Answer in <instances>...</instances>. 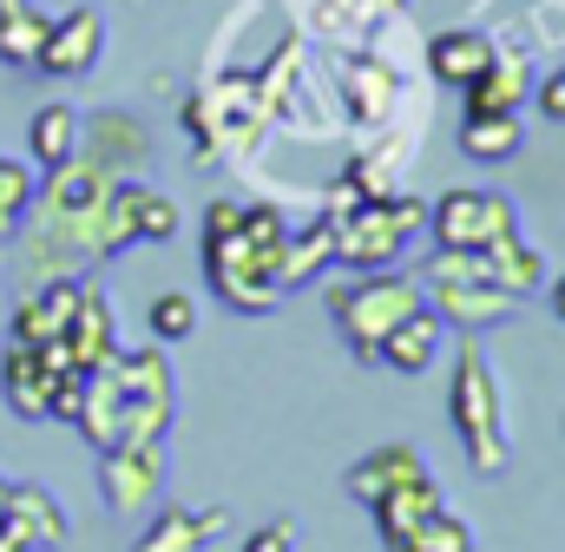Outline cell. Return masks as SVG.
<instances>
[{
    "instance_id": "6da1fadb",
    "label": "cell",
    "mask_w": 565,
    "mask_h": 552,
    "mask_svg": "<svg viewBox=\"0 0 565 552\" xmlns=\"http://www.w3.org/2000/svg\"><path fill=\"white\" fill-rule=\"evenodd\" d=\"M282 257H289V217L277 204L217 198L204 211V283L224 309L270 316L282 302Z\"/></svg>"
},
{
    "instance_id": "7a4b0ae2",
    "label": "cell",
    "mask_w": 565,
    "mask_h": 552,
    "mask_svg": "<svg viewBox=\"0 0 565 552\" xmlns=\"http://www.w3.org/2000/svg\"><path fill=\"white\" fill-rule=\"evenodd\" d=\"M322 302H329V322H335V336L349 342V355L375 369L382 336H388L402 316L422 309L427 289H422V276H408V270H369V276H342V283H329Z\"/></svg>"
},
{
    "instance_id": "3957f363",
    "label": "cell",
    "mask_w": 565,
    "mask_h": 552,
    "mask_svg": "<svg viewBox=\"0 0 565 552\" xmlns=\"http://www.w3.org/2000/svg\"><path fill=\"white\" fill-rule=\"evenodd\" d=\"M447 414H454V434L473 460V474H507L513 467V440H507V395H500V375L487 362L480 342L460 349L454 362V382H447Z\"/></svg>"
},
{
    "instance_id": "277c9868",
    "label": "cell",
    "mask_w": 565,
    "mask_h": 552,
    "mask_svg": "<svg viewBox=\"0 0 565 552\" xmlns=\"http://www.w3.org/2000/svg\"><path fill=\"white\" fill-rule=\"evenodd\" d=\"M415 237H427V204L422 198L395 191V198H382V204H355V211L335 217V270H349V276L395 270Z\"/></svg>"
},
{
    "instance_id": "5b68a950",
    "label": "cell",
    "mask_w": 565,
    "mask_h": 552,
    "mask_svg": "<svg viewBox=\"0 0 565 552\" xmlns=\"http://www.w3.org/2000/svg\"><path fill=\"white\" fill-rule=\"evenodd\" d=\"M106 369H113V395H119V434H113V447L164 440L171 421H178V382H171L164 342H151V349H119Z\"/></svg>"
},
{
    "instance_id": "8992f818",
    "label": "cell",
    "mask_w": 565,
    "mask_h": 552,
    "mask_svg": "<svg viewBox=\"0 0 565 552\" xmlns=\"http://www.w3.org/2000/svg\"><path fill=\"white\" fill-rule=\"evenodd\" d=\"M513 231H520V211H513V198H500V191L460 184V191H440V198L427 204V237H434V251H493V244L513 237Z\"/></svg>"
},
{
    "instance_id": "52a82bcc",
    "label": "cell",
    "mask_w": 565,
    "mask_h": 552,
    "mask_svg": "<svg viewBox=\"0 0 565 552\" xmlns=\"http://www.w3.org/2000/svg\"><path fill=\"white\" fill-rule=\"evenodd\" d=\"M99 500L113 520H145L164 500V440H132L99 454Z\"/></svg>"
},
{
    "instance_id": "ba28073f",
    "label": "cell",
    "mask_w": 565,
    "mask_h": 552,
    "mask_svg": "<svg viewBox=\"0 0 565 552\" xmlns=\"http://www.w3.org/2000/svg\"><path fill=\"white\" fill-rule=\"evenodd\" d=\"M60 375H73L66 342H46V349L7 342V349H0V395H7V408L20 414V421H46ZM79 375H86V369H79Z\"/></svg>"
},
{
    "instance_id": "9c48e42d",
    "label": "cell",
    "mask_w": 565,
    "mask_h": 552,
    "mask_svg": "<svg viewBox=\"0 0 565 552\" xmlns=\"http://www.w3.org/2000/svg\"><path fill=\"white\" fill-rule=\"evenodd\" d=\"M79 158L106 178H139L151 164V126L126 106H99V113H79Z\"/></svg>"
},
{
    "instance_id": "30bf717a",
    "label": "cell",
    "mask_w": 565,
    "mask_h": 552,
    "mask_svg": "<svg viewBox=\"0 0 565 552\" xmlns=\"http://www.w3.org/2000/svg\"><path fill=\"white\" fill-rule=\"evenodd\" d=\"M99 60H106V13L99 7H66V13L46 20L33 73H46V79H86Z\"/></svg>"
},
{
    "instance_id": "8fae6325",
    "label": "cell",
    "mask_w": 565,
    "mask_h": 552,
    "mask_svg": "<svg viewBox=\"0 0 565 552\" xmlns=\"http://www.w3.org/2000/svg\"><path fill=\"white\" fill-rule=\"evenodd\" d=\"M427 309L440 316V322H454V329H467V336H480V329H500V322H513L526 302L520 296H507V289H493V283H480V276H427Z\"/></svg>"
},
{
    "instance_id": "7c38bea8",
    "label": "cell",
    "mask_w": 565,
    "mask_h": 552,
    "mask_svg": "<svg viewBox=\"0 0 565 552\" xmlns=\"http://www.w3.org/2000/svg\"><path fill=\"white\" fill-rule=\"evenodd\" d=\"M79 289H86V276H46V283H33L13 302V342H26V349L66 342V322L79 309Z\"/></svg>"
},
{
    "instance_id": "4fadbf2b",
    "label": "cell",
    "mask_w": 565,
    "mask_h": 552,
    "mask_svg": "<svg viewBox=\"0 0 565 552\" xmlns=\"http://www.w3.org/2000/svg\"><path fill=\"white\" fill-rule=\"evenodd\" d=\"M231 533V507H151V527H145L132 552H211Z\"/></svg>"
},
{
    "instance_id": "5bb4252c",
    "label": "cell",
    "mask_w": 565,
    "mask_h": 552,
    "mask_svg": "<svg viewBox=\"0 0 565 552\" xmlns=\"http://www.w3.org/2000/svg\"><path fill=\"white\" fill-rule=\"evenodd\" d=\"M0 527H7V533H20V546H26V552L66 546V507H60L46 487H33V480H7Z\"/></svg>"
},
{
    "instance_id": "9a60e30c",
    "label": "cell",
    "mask_w": 565,
    "mask_h": 552,
    "mask_svg": "<svg viewBox=\"0 0 565 552\" xmlns=\"http://www.w3.org/2000/svg\"><path fill=\"white\" fill-rule=\"evenodd\" d=\"M440 507H447V487H440L434 474H415V480H402L395 493H382L369 513H375V533H382V546H388V552H408L415 527H422L427 513H440Z\"/></svg>"
},
{
    "instance_id": "2e32d148",
    "label": "cell",
    "mask_w": 565,
    "mask_h": 552,
    "mask_svg": "<svg viewBox=\"0 0 565 552\" xmlns=\"http://www.w3.org/2000/svg\"><path fill=\"white\" fill-rule=\"evenodd\" d=\"M66 355H73V369H106L113 355H119V329H113V302H106V289L86 276V289H79V309H73V322H66Z\"/></svg>"
},
{
    "instance_id": "e0dca14e",
    "label": "cell",
    "mask_w": 565,
    "mask_h": 552,
    "mask_svg": "<svg viewBox=\"0 0 565 552\" xmlns=\"http://www.w3.org/2000/svg\"><path fill=\"white\" fill-rule=\"evenodd\" d=\"M415 474H427L422 447H415V440H388V447H369V454L342 474V487H349V500L375 507L382 493H395V487H402V480H415Z\"/></svg>"
},
{
    "instance_id": "ac0fdd59",
    "label": "cell",
    "mask_w": 565,
    "mask_h": 552,
    "mask_svg": "<svg viewBox=\"0 0 565 552\" xmlns=\"http://www.w3.org/2000/svg\"><path fill=\"white\" fill-rule=\"evenodd\" d=\"M480 283H493V289H507V296H540L546 289V251L526 237V231H513V237H500L493 251H480Z\"/></svg>"
},
{
    "instance_id": "d6986e66",
    "label": "cell",
    "mask_w": 565,
    "mask_h": 552,
    "mask_svg": "<svg viewBox=\"0 0 565 552\" xmlns=\"http://www.w3.org/2000/svg\"><path fill=\"white\" fill-rule=\"evenodd\" d=\"M440 316L434 309H415V316H402L388 336H382V349H375V369H388V375H427L434 369V355H440Z\"/></svg>"
},
{
    "instance_id": "ffe728a7",
    "label": "cell",
    "mask_w": 565,
    "mask_h": 552,
    "mask_svg": "<svg viewBox=\"0 0 565 552\" xmlns=\"http://www.w3.org/2000/svg\"><path fill=\"white\" fill-rule=\"evenodd\" d=\"M493 53H500V46H493L480 26H440V33L427 40V73L460 93L467 79H480V73L493 66Z\"/></svg>"
},
{
    "instance_id": "44dd1931",
    "label": "cell",
    "mask_w": 565,
    "mask_h": 552,
    "mask_svg": "<svg viewBox=\"0 0 565 552\" xmlns=\"http://www.w3.org/2000/svg\"><path fill=\"white\" fill-rule=\"evenodd\" d=\"M460 99H467V113H520V106L533 99V66H526V53H493V66L460 86Z\"/></svg>"
},
{
    "instance_id": "7402d4cb",
    "label": "cell",
    "mask_w": 565,
    "mask_h": 552,
    "mask_svg": "<svg viewBox=\"0 0 565 552\" xmlns=\"http://www.w3.org/2000/svg\"><path fill=\"white\" fill-rule=\"evenodd\" d=\"M73 158H79V106L46 99V106L33 113V126H26V164L60 171V164H73Z\"/></svg>"
},
{
    "instance_id": "603a6c76",
    "label": "cell",
    "mask_w": 565,
    "mask_h": 552,
    "mask_svg": "<svg viewBox=\"0 0 565 552\" xmlns=\"http://www.w3.org/2000/svg\"><path fill=\"white\" fill-rule=\"evenodd\" d=\"M322 270H335V217L289 224V257H282V289H309Z\"/></svg>"
},
{
    "instance_id": "cb8c5ba5",
    "label": "cell",
    "mask_w": 565,
    "mask_h": 552,
    "mask_svg": "<svg viewBox=\"0 0 565 552\" xmlns=\"http://www.w3.org/2000/svg\"><path fill=\"white\" fill-rule=\"evenodd\" d=\"M520 145H526L520 113H467L460 119V158H473V164H507V158H520Z\"/></svg>"
},
{
    "instance_id": "d4e9b609",
    "label": "cell",
    "mask_w": 565,
    "mask_h": 552,
    "mask_svg": "<svg viewBox=\"0 0 565 552\" xmlns=\"http://www.w3.org/2000/svg\"><path fill=\"white\" fill-rule=\"evenodd\" d=\"M46 7L40 0H0V66L13 73H33L40 60V40H46Z\"/></svg>"
},
{
    "instance_id": "484cf974",
    "label": "cell",
    "mask_w": 565,
    "mask_h": 552,
    "mask_svg": "<svg viewBox=\"0 0 565 552\" xmlns=\"http://www.w3.org/2000/svg\"><path fill=\"white\" fill-rule=\"evenodd\" d=\"M33 198H40L33 164H20V158H7V151H0V244H13V237H20V224L33 217Z\"/></svg>"
},
{
    "instance_id": "4316f807",
    "label": "cell",
    "mask_w": 565,
    "mask_h": 552,
    "mask_svg": "<svg viewBox=\"0 0 565 552\" xmlns=\"http://www.w3.org/2000/svg\"><path fill=\"white\" fill-rule=\"evenodd\" d=\"M126 211H132V237H139V244H164V237H178V204H171L164 191L139 184V178H126Z\"/></svg>"
},
{
    "instance_id": "83f0119b",
    "label": "cell",
    "mask_w": 565,
    "mask_h": 552,
    "mask_svg": "<svg viewBox=\"0 0 565 552\" xmlns=\"http://www.w3.org/2000/svg\"><path fill=\"white\" fill-rule=\"evenodd\" d=\"M349 93H355V113L375 126V119H388L402 79H395V66H349Z\"/></svg>"
},
{
    "instance_id": "f1b7e54d",
    "label": "cell",
    "mask_w": 565,
    "mask_h": 552,
    "mask_svg": "<svg viewBox=\"0 0 565 552\" xmlns=\"http://www.w3.org/2000/svg\"><path fill=\"white\" fill-rule=\"evenodd\" d=\"M145 322H151V336H158V342H184V336L198 329V302H191L184 289H158V296H151V309H145Z\"/></svg>"
},
{
    "instance_id": "f546056e",
    "label": "cell",
    "mask_w": 565,
    "mask_h": 552,
    "mask_svg": "<svg viewBox=\"0 0 565 552\" xmlns=\"http://www.w3.org/2000/svg\"><path fill=\"white\" fill-rule=\"evenodd\" d=\"M408 552H473V527L454 507H440V513H427L422 527H415Z\"/></svg>"
},
{
    "instance_id": "4dcf8cb0",
    "label": "cell",
    "mask_w": 565,
    "mask_h": 552,
    "mask_svg": "<svg viewBox=\"0 0 565 552\" xmlns=\"http://www.w3.org/2000/svg\"><path fill=\"white\" fill-rule=\"evenodd\" d=\"M244 552H296V520H264V527L244 540Z\"/></svg>"
},
{
    "instance_id": "1f68e13d",
    "label": "cell",
    "mask_w": 565,
    "mask_h": 552,
    "mask_svg": "<svg viewBox=\"0 0 565 552\" xmlns=\"http://www.w3.org/2000/svg\"><path fill=\"white\" fill-rule=\"evenodd\" d=\"M533 106H540L553 126H565V66L559 73H546V79H533Z\"/></svg>"
},
{
    "instance_id": "d6a6232c",
    "label": "cell",
    "mask_w": 565,
    "mask_h": 552,
    "mask_svg": "<svg viewBox=\"0 0 565 552\" xmlns=\"http://www.w3.org/2000/svg\"><path fill=\"white\" fill-rule=\"evenodd\" d=\"M553 316H559V322H565V276H559V283H553Z\"/></svg>"
},
{
    "instance_id": "836d02e7",
    "label": "cell",
    "mask_w": 565,
    "mask_h": 552,
    "mask_svg": "<svg viewBox=\"0 0 565 552\" xmlns=\"http://www.w3.org/2000/svg\"><path fill=\"white\" fill-rule=\"evenodd\" d=\"M0 507H7V474H0Z\"/></svg>"
},
{
    "instance_id": "e575fe53",
    "label": "cell",
    "mask_w": 565,
    "mask_h": 552,
    "mask_svg": "<svg viewBox=\"0 0 565 552\" xmlns=\"http://www.w3.org/2000/svg\"><path fill=\"white\" fill-rule=\"evenodd\" d=\"M388 7H408V0H388Z\"/></svg>"
}]
</instances>
